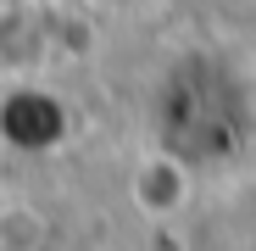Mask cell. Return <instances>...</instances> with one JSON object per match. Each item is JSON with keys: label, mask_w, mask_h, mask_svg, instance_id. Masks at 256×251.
I'll return each instance as SVG.
<instances>
[{"label": "cell", "mask_w": 256, "mask_h": 251, "mask_svg": "<svg viewBox=\"0 0 256 251\" xmlns=\"http://www.w3.org/2000/svg\"><path fill=\"white\" fill-rule=\"evenodd\" d=\"M100 6H145V0H100Z\"/></svg>", "instance_id": "cell-2"}, {"label": "cell", "mask_w": 256, "mask_h": 251, "mask_svg": "<svg viewBox=\"0 0 256 251\" xmlns=\"http://www.w3.org/2000/svg\"><path fill=\"white\" fill-rule=\"evenodd\" d=\"M162 117H167L173 151H184V156L228 151V140H240V90H228V73L218 62L190 56L167 73Z\"/></svg>", "instance_id": "cell-1"}]
</instances>
